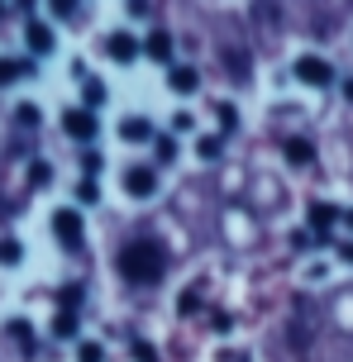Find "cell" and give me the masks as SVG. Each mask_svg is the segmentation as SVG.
Returning <instances> with one entry per match:
<instances>
[{"instance_id": "7a4b0ae2", "label": "cell", "mask_w": 353, "mask_h": 362, "mask_svg": "<svg viewBox=\"0 0 353 362\" xmlns=\"http://www.w3.org/2000/svg\"><path fill=\"white\" fill-rule=\"evenodd\" d=\"M53 234L62 238V248H81V234H86V229H81V215H76V210H57Z\"/></svg>"}, {"instance_id": "5b68a950", "label": "cell", "mask_w": 353, "mask_h": 362, "mask_svg": "<svg viewBox=\"0 0 353 362\" xmlns=\"http://www.w3.org/2000/svg\"><path fill=\"white\" fill-rule=\"evenodd\" d=\"M125 186H129V196H153L158 191V177H153L149 167H129L125 172Z\"/></svg>"}, {"instance_id": "d6a6232c", "label": "cell", "mask_w": 353, "mask_h": 362, "mask_svg": "<svg viewBox=\"0 0 353 362\" xmlns=\"http://www.w3.org/2000/svg\"><path fill=\"white\" fill-rule=\"evenodd\" d=\"M0 10H5V5H0Z\"/></svg>"}, {"instance_id": "83f0119b", "label": "cell", "mask_w": 353, "mask_h": 362, "mask_svg": "<svg viewBox=\"0 0 353 362\" xmlns=\"http://www.w3.org/2000/svg\"><path fill=\"white\" fill-rule=\"evenodd\" d=\"M81 362H100V348H96V344H81Z\"/></svg>"}, {"instance_id": "4dcf8cb0", "label": "cell", "mask_w": 353, "mask_h": 362, "mask_svg": "<svg viewBox=\"0 0 353 362\" xmlns=\"http://www.w3.org/2000/svg\"><path fill=\"white\" fill-rule=\"evenodd\" d=\"M344 100H349V105H353V76H349V81H344Z\"/></svg>"}, {"instance_id": "d4e9b609", "label": "cell", "mask_w": 353, "mask_h": 362, "mask_svg": "<svg viewBox=\"0 0 353 362\" xmlns=\"http://www.w3.org/2000/svg\"><path fill=\"white\" fill-rule=\"evenodd\" d=\"M15 119H19V124H38V110H34V105H19Z\"/></svg>"}, {"instance_id": "603a6c76", "label": "cell", "mask_w": 353, "mask_h": 362, "mask_svg": "<svg viewBox=\"0 0 353 362\" xmlns=\"http://www.w3.org/2000/svg\"><path fill=\"white\" fill-rule=\"evenodd\" d=\"M76 300H81V286H67V291H62V310H76Z\"/></svg>"}, {"instance_id": "f546056e", "label": "cell", "mask_w": 353, "mask_h": 362, "mask_svg": "<svg viewBox=\"0 0 353 362\" xmlns=\"http://www.w3.org/2000/svg\"><path fill=\"white\" fill-rule=\"evenodd\" d=\"M339 257H344V262H353V243H339Z\"/></svg>"}, {"instance_id": "8992f818", "label": "cell", "mask_w": 353, "mask_h": 362, "mask_svg": "<svg viewBox=\"0 0 353 362\" xmlns=\"http://www.w3.org/2000/svg\"><path fill=\"white\" fill-rule=\"evenodd\" d=\"M144 53H149L153 62H172V38L163 34V29H153V34L144 38Z\"/></svg>"}, {"instance_id": "52a82bcc", "label": "cell", "mask_w": 353, "mask_h": 362, "mask_svg": "<svg viewBox=\"0 0 353 362\" xmlns=\"http://www.w3.org/2000/svg\"><path fill=\"white\" fill-rule=\"evenodd\" d=\"M105 53H110L115 62H134V57H139V43H134L129 34H110V43H105Z\"/></svg>"}, {"instance_id": "d6986e66", "label": "cell", "mask_w": 353, "mask_h": 362, "mask_svg": "<svg viewBox=\"0 0 353 362\" xmlns=\"http://www.w3.org/2000/svg\"><path fill=\"white\" fill-rule=\"evenodd\" d=\"M201 310V291H182V315H196Z\"/></svg>"}, {"instance_id": "4316f807", "label": "cell", "mask_w": 353, "mask_h": 362, "mask_svg": "<svg viewBox=\"0 0 353 362\" xmlns=\"http://www.w3.org/2000/svg\"><path fill=\"white\" fill-rule=\"evenodd\" d=\"M191 124H196V119H191L186 110H177V115H172V129H191Z\"/></svg>"}, {"instance_id": "7402d4cb", "label": "cell", "mask_w": 353, "mask_h": 362, "mask_svg": "<svg viewBox=\"0 0 353 362\" xmlns=\"http://www.w3.org/2000/svg\"><path fill=\"white\" fill-rule=\"evenodd\" d=\"M224 62H229V72H248V57L243 53H224Z\"/></svg>"}, {"instance_id": "277c9868", "label": "cell", "mask_w": 353, "mask_h": 362, "mask_svg": "<svg viewBox=\"0 0 353 362\" xmlns=\"http://www.w3.org/2000/svg\"><path fill=\"white\" fill-rule=\"evenodd\" d=\"M62 129H67L72 139H81V144H86V139L96 134V119H91V110H67V115H62Z\"/></svg>"}, {"instance_id": "4fadbf2b", "label": "cell", "mask_w": 353, "mask_h": 362, "mask_svg": "<svg viewBox=\"0 0 353 362\" xmlns=\"http://www.w3.org/2000/svg\"><path fill=\"white\" fill-rule=\"evenodd\" d=\"M53 334H57V339H72V334H76V310H62V315H57Z\"/></svg>"}, {"instance_id": "8fae6325", "label": "cell", "mask_w": 353, "mask_h": 362, "mask_svg": "<svg viewBox=\"0 0 353 362\" xmlns=\"http://www.w3.org/2000/svg\"><path fill=\"white\" fill-rule=\"evenodd\" d=\"M335 219H344V215H339V210H335V205H311V224H316V229H320L316 238H325V229H330Z\"/></svg>"}, {"instance_id": "cb8c5ba5", "label": "cell", "mask_w": 353, "mask_h": 362, "mask_svg": "<svg viewBox=\"0 0 353 362\" xmlns=\"http://www.w3.org/2000/svg\"><path fill=\"white\" fill-rule=\"evenodd\" d=\"M29 181H34V186H43V181H48V163H34V167H29Z\"/></svg>"}, {"instance_id": "30bf717a", "label": "cell", "mask_w": 353, "mask_h": 362, "mask_svg": "<svg viewBox=\"0 0 353 362\" xmlns=\"http://www.w3.org/2000/svg\"><path fill=\"white\" fill-rule=\"evenodd\" d=\"M196 86H201L196 67H177V72H172V90H177V95H191Z\"/></svg>"}, {"instance_id": "2e32d148", "label": "cell", "mask_w": 353, "mask_h": 362, "mask_svg": "<svg viewBox=\"0 0 353 362\" xmlns=\"http://www.w3.org/2000/svg\"><path fill=\"white\" fill-rule=\"evenodd\" d=\"M76 196H81V205H96V200H100V191H96V181L86 177L81 186H76Z\"/></svg>"}, {"instance_id": "9a60e30c", "label": "cell", "mask_w": 353, "mask_h": 362, "mask_svg": "<svg viewBox=\"0 0 353 362\" xmlns=\"http://www.w3.org/2000/svg\"><path fill=\"white\" fill-rule=\"evenodd\" d=\"M153 153H158V163H172V158H177V144L163 134V139H153Z\"/></svg>"}, {"instance_id": "e0dca14e", "label": "cell", "mask_w": 353, "mask_h": 362, "mask_svg": "<svg viewBox=\"0 0 353 362\" xmlns=\"http://www.w3.org/2000/svg\"><path fill=\"white\" fill-rule=\"evenodd\" d=\"M0 262H19V243L15 238H0Z\"/></svg>"}, {"instance_id": "ffe728a7", "label": "cell", "mask_w": 353, "mask_h": 362, "mask_svg": "<svg viewBox=\"0 0 353 362\" xmlns=\"http://www.w3.org/2000/svg\"><path fill=\"white\" fill-rule=\"evenodd\" d=\"M105 100V86L100 81H86V105H100Z\"/></svg>"}, {"instance_id": "44dd1931", "label": "cell", "mask_w": 353, "mask_h": 362, "mask_svg": "<svg viewBox=\"0 0 353 362\" xmlns=\"http://www.w3.org/2000/svg\"><path fill=\"white\" fill-rule=\"evenodd\" d=\"M239 124V110L234 105H220V129H234Z\"/></svg>"}, {"instance_id": "5bb4252c", "label": "cell", "mask_w": 353, "mask_h": 362, "mask_svg": "<svg viewBox=\"0 0 353 362\" xmlns=\"http://www.w3.org/2000/svg\"><path fill=\"white\" fill-rule=\"evenodd\" d=\"M24 72H29L24 62H15V57H0V86H10V81H15V76H24Z\"/></svg>"}, {"instance_id": "ac0fdd59", "label": "cell", "mask_w": 353, "mask_h": 362, "mask_svg": "<svg viewBox=\"0 0 353 362\" xmlns=\"http://www.w3.org/2000/svg\"><path fill=\"white\" fill-rule=\"evenodd\" d=\"M196 153H201L205 163H210V158H220V139H201V144H196Z\"/></svg>"}, {"instance_id": "3957f363", "label": "cell", "mask_w": 353, "mask_h": 362, "mask_svg": "<svg viewBox=\"0 0 353 362\" xmlns=\"http://www.w3.org/2000/svg\"><path fill=\"white\" fill-rule=\"evenodd\" d=\"M296 81H306V86H325V81H335V72H330V62L325 57H296Z\"/></svg>"}, {"instance_id": "ba28073f", "label": "cell", "mask_w": 353, "mask_h": 362, "mask_svg": "<svg viewBox=\"0 0 353 362\" xmlns=\"http://www.w3.org/2000/svg\"><path fill=\"white\" fill-rule=\"evenodd\" d=\"M120 139H125V144H144V139H153V124L149 119H125V124H120Z\"/></svg>"}, {"instance_id": "f1b7e54d", "label": "cell", "mask_w": 353, "mask_h": 362, "mask_svg": "<svg viewBox=\"0 0 353 362\" xmlns=\"http://www.w3.org/2000/svg\"><path fill=\"white\" fill-rule=\"evenodd\" d=\"M53 10L57 15H72V0H53Z\"/></svg>"}, {"instance_id": "6da1fadb", "label": "cell", "mask_w": 353, "mask_h": 362, "mask_svg": "<svg viewBox=\"0 0 353 362\" xmlns=\"http://www.w3.org/2000/svg\"><path fill=\"white\" fill-rule=\"evenodd\" d=\"M163 267H168V257H163V248L149 243V238H139V243H129V248L120 253V272H125L129 281H158Z\"/></svg>"}, {"instance_id": "484cf974", "label": "cell", "mask_w": 353, "mask_h": 362, "mask_svg": "<svg viewBox=\"0 0 353 362\" xmlns=\"http://www.w3.org/2000/svg\"><path fill=\"white\" fill-rule=\"evenodd\" d=\"M134 358H139V362H158V353H153L149 344H134Z\"/></svg>"}, {"instance_id": "9c48e42d", "label": "cell", "mask_w": 353, "mask_h": 362, "mask_svg": "<svg viewBox=\"0 0 353 362\" xmlns=\"http://www.w3.org/2000/svg\"><path fill=\"white\" fill-rule=\"evenodd\" d=\"M29 48H34V53H53V29H48V24H29Z\"/></svg>"}, {"instance_id": "1f68e13d", "label": "cell", "mask_w": 353, "mask_h": 362, "mask_svg": "<svg viewBox=\"0 0 353 362\" xmlns=\"http://www.w3.org/2000/svg\"><path fill=\"white\" fill-rule=\"evenodd\" d=\"M344 224H349V229H353V210H344Z\"/></svg>"}, {"instance_id": "7c38bea8", "label": "cell", "mask_w": 353, "mask_h": 362, "mask_svg": "<svg viewBox=\"0 0 353 362\" xmlns=\"http://www.w3.org/2000/svg\"><path fill=\"white\" fill-rule=\"evenodd\" d=\"M287 158H291V163H311V158H316V148L306 144V139H287Z\"/></svg>"}]
</instances>
